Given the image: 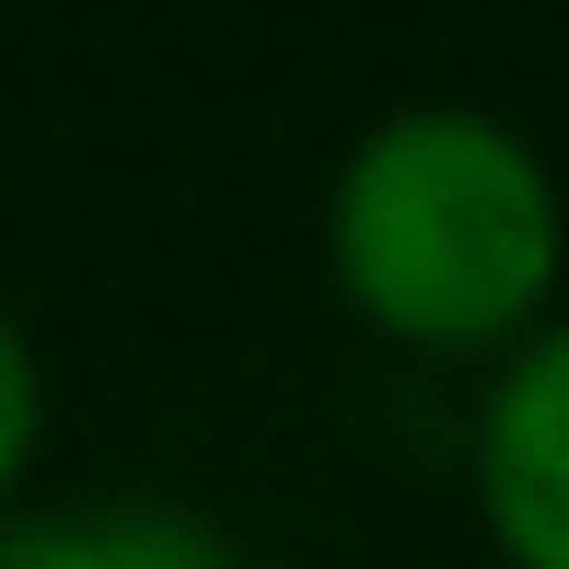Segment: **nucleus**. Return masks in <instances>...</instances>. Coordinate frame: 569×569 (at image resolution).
Returning a JSON list of instances; mask_svg holds the SVG:
<instances>
[{"instance_id": "2", "label": "nucleus", "mask_w": 569, "mask_h": 569, "mask_svg": "<svg viewBox=\"0 0 569 569\" xmlns=\"http://www.w3.org/2000/svg\"><path fill=\"white\" fill-rule=\"evenodd\" d=\"M465 488H477V523L500 547V569H569V315L535 326L477 383Z\"/></svg>"}, {"instance_id": "3", "label": "nucleus", "mask_w": 569, "mask_h": 569, "mask_svg": "<svg viewBox=\"0 0 569 569\" xmlns=\"http://www.w3.org/2000/svg\"><path fill=\"white\" fill-rule=\"evenodd\" d=\"M0 569H244V547L174 500H82V511H12Z\"/></svg>"}, {"instance_id": "4", "label": "nucleus", "mask_w": 569, "mask_h": 569, "mask_svg": "<svg viewBox=\"0 0 569 569\" xmlns=\"http://www.w3.org/2000/svg\"><path fill=\"white\" fill-rule=\"evenodd\" d=\"M47 453V372H36V338H23V315L0 302V523H12L23 477H36Z\"/></svg>"}, {"instance_id": "1", "label": "nucleus", "mask_w": 569, "mask_h": 569, "mask_svg": "<svg viewBox=\"0 0 569 569\" xmlns=\"http://www.w3.org/2000/svg\"><path fill=\"white\" fill-rule=\"evenodd\" d=\"M326 279L372 338L500 372L535 326H558L569 279L558 163L488 106L372 117L326 187Z\"/></svg>"}]
</instances>
